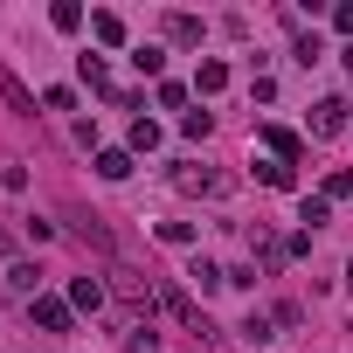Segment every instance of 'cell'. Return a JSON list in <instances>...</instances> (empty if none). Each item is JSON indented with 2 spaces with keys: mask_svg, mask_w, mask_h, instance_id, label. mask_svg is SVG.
<instances>
[{
  "mask_svg": "<svg viewBox=\"0 0 353 353\" xmlns=\"http://www.w3.org/2000/svg\"><path fill=\"white\" fill-rule=\"evenodd\" d=\"M166 35H173V42H201V21H194V14H166Z\"/></svg>",
  "mask_w": 353,
  "mask_h": 353,
  "instance_id": "d6986e66",
  "label": "cell"
},
{
  "mask_svg": "<svg viewBox=\"0 0 353 353\" xmlns=\"http://www.w3.org/2000/svg\"><path fill=\"white\" fill-rule=\"evenodd\" d=\"M152 145H159V125L139 111V118H132V132H125V152H152Z\"/></svg>",
  "mask_w": 353,
  "mask_h": 353,
  "instance_id": "9c48e42d",
  "label": "cell"
},
{
  "mask_svg": "<svg viewBox=\"0 0 353 353\" xmlns=\"http://www.w3.org/2000/svg\"><path fill=\"white\" fill-rule=\"evenodd\" d=\"M132 70H139V77H159V70H166V56H159L152 42H139V49H132Z\"/></svg>",
  "mask_w": 353,
  "mask_h": 353,
  "instance_id": "2e32d148",
  "label": "cell"
},
{
  "mask_svg": "<svg viewBox=\"0 0 353 353\" xmlns=\"http://www.w3.org/2000/svg\"><path fill=\"white\" fill-rule=\"evenodd\" d=\"M298 222H305V236H312V229H325V222H332V201H325V194H312V201L298 208Z\"/></svg>",
  "mask_w": 353,
  "mask_h": 353,
  "instance_id": "5bb4252c",
  "label": "cell"
},
{
  "mask_svg": "<svg viewBox=\"0 0 353 353\" xmlns=\"http://www.w3.org/2000/svg\"><path fill=\"white\" fill-rule=\"evenodd\" d=\"M125 353H159V339H152V332H145V325H139V332H132V339H125Z\"/></svg>",
  "mask_w": 353,
  "mask_h": 353,
  "instance_id": "d4e9b609",
  "label": "cell"
},
{
  "mask_svg": "<svg viewBox=\"0 0 353 353\" xmlns=\"http://www.w3.org/2000/svg\"><path fill=\"white\" fill-rule=\"evenodd\" d=\"M159 243H194V222H159Z\"/></svg>",
  "mask_w": 353,
  "mask_h": 353,
  "instance_id": "7402d4cb",
  "label": "cell"
},
{
  "mask_svg": "<svg viewBox=\"0 0 353 353\" xmlns=\"http://www.w3.org/2000/svg\"><path fill=\"white\" fill-rule=\"evenodd\" d=\"M97 173H104V181H125V173H132V152H125V145H104V152H97Z\"/></svg>",
  "mask_w": 353,
  "mask_h": 353,
  "instance_id": "8fae6325",
  "label": "cell"
},
{
  "mask_svg": "<svg viewBox=\"0 0 353 353\" xmlns=\"http://www.w3.org/2000/svg\"><path fill=\"white\" fill-rule=\"evenodd\" d=\"M256 181H263V188H291V166H284V159H256Z\"/></svg>",
  "mask_w": 353,
  "mask_h": 353,
  "instance_id": "ac0fdd59",
  "label": "cell"
},
{
  "mask_svg": "<svg viewBox=\"0 0 353 353\" xmlns=\"http://www.w3.org/2000/svg\"><path fill=\"white\" fill-rule=\"evenodd\" d=\"M263 145H270V152H277L284 166H291V159L305 152V145H298V132H284V125H263Z\"/></svg>",
  "mask_w": 353,
  "mask_h": 353,
  "instance_id": "30bf717a",
  "label": "cell"
},
{
  "mask_svg": "<svg viewBox=\"0 0 353 353\" xmlns=\"http://www.w3.org/2000/svg\"><path fill=\"white\" fill-rule=\"evenodd\" d=\"M346 277H353V256H346Z\"/></svg>",
  "mask_w": 353,
  "mask_h": 353,
  "instance_id": "83f0119b",
  "label": "cell"
},
{
  "mask_svg": "<svg viewBox=\"0 0 353 353\" xmlns=\"http://www.w3.org/2000/svg\"><path fill=\"white\" fill-rule=\"evenodd\" d=\"M70 312H104V284L97 277H70Z\"/></svg>",
  "mask_w": 353,
  "mask_h": 353,
  "instance_id": "8992f818",
  "label": "cell"
},
{
  "mask_svg": "<svg viewBox=\"0 0 353 353\" xmlns=\"http://www.w3.org/2000/svg\"><path fill=\"white\" fill-rule=\"evenodd\" d=\"M312 132H319V139H339V132H346V97H319V104H312Z\"/></svg>",
  "mask_w": 353,
  "mask_h": 353,
  "instance_id": "3957f363",
  "label": "cell"
},
{
  "mask_svg": "<svg viewBox=\"0 0 353 353\" xmlns=\"http://www.w3.org/2000/svg\"><path fill=\"white\" fill-rule=\"evenodd\" d=\"M173 188H181V194H229L236 181H229V173H215V166H181V173H173Z\"/></svg>",
  "mask_w": 353,
  "mask_h": 353,
  "instance_id": "7a4b0ae2",
  "label": "cell"
},
{
  "mask_svg": "<svg viewBox=\"0 0 353 353\" xmlns=\"http://www.w3.org/2000/svg\"><path fill=\"white\" fill-rule=\"evenodd\" d=\"M0 97H8V104H14L21 118H35V97H28V83H21L14 70H0Z\"/></svg>",
  "mask_w": 353,
  "mask_h": 353,
  "instance_id": "ba28073f",
  "label": "cell"
},
{
  "mask_svg": "<svg viewBox=\"0 0 353 353\" xmlns=\"http://www.w3.org/2000/svg\"><path fill=\"white\" fill-rule=\"evenodd\" d=\"M208 125H215L208 111H188V118H181V132H188V139H208Z\"/></svg>",
  "mask_w": 353,
  "mask_h": 353,
  "instance_id": "cb8c5ba5",
  "label": "cell"
},
{
  "mask_svg": "<svg viewBox=\"0 0 353 353\" xmlns=\"http://www.w3.org/2000/svg\"><path fill=\"white\" fill-rule=\"evenodd\" d=\"M339 63H346V70H353V42H346V49H339Z\"/></svg>",
  "mask_w": 353,
  "mask_h": 353,
  "instance_id": "4316f807",
  "label": "cell"
},
{
  "mask_svg": "<svg viewBox=\"0 0 353 353\" xmlns=\"http://www.w3.org/2000/svg\"><path fill=\"white\" fill-rule=\"evenodd\" d=\"M77 70H83V83H90V90H111V70H104V56H77Z\"/></svg>",
  "mask_w": 353,
  "mask_h": 353,
  "instance_id": "e0dca14e",
  "label": "cell"
},
{
  "mask_svg": "<svg viewBox=\"0 0 353 353\" xmlns=\"http://www.w3.org/2000/svg\"><path fill=\"white\" fill-rule=\"evenodd\" d=\"M35 284H42V277H35V263H8V291H21V298L35 305V298H42Z\"/></svg>",
  "mask_w": 353,
  "mask_h": 353,
  "instance_id": "7c38bea8",
  "label": "cell"
},
{
  "mask_svg": "<svg viewBox=\"0 0 353 353\" xmlns=\"http://www.w3.org/2000/svg\"><path fill=\"white\" fill-rule=\"evenodd\" d=\"M332 28H339V35H353V0H339V8H332Z\"/></svg>",
  "mask_w": 353,
  "mask_h": 353,
  "instance_id": "484cf974",
  "label": "cell"
},
{
  "mask_svg": "<svg viewBox=\"0 0 353 353\" xmlns=\"http://www.w3.org/2000/svg\"><path fill=\"white\" fill-rule=\"evenodd\" d=\"M28 312H35V325H42V332H70V298H35Z\"/></svg>",
  "mask_w": 353,
  "mask_h": 353,
  "instance_id": "277c9868",
  "label": "cell"
},
{
  "mask_svg": "<svg viewBox=\"0 0 353 353\" xmlns=\"http://www.w3.org/2000/svg\"><path fill=\"white\" fill-rule=\"evenodd\" d=\"M188 284L215 291V284H229V270H222V263H208V256H194V263H188Z\"/></svg>",
  "mask_w": 353,
  "mask_h": 353,
  "instance_id": "4fadbf2b",
  "label": "cell"
},
{
  "mask_svg": "<svg viewBox=\"0 0 353 353\" xmlns=\"http://www.w3.org/2000/svg\"><path fill=\"white\" fill-rule=\"evenodd\" d=\"M291 56H298V63H305V70H312V63H319V56H325V42H319V35H298V49H291Z\"/></svg>",
  "mask_w": 353,
  "mask_h": 353,
  "instance_id": "44dd1931",
  "label": "cell"
},
{
  "mask_svg": "<svg viewBox=\"0 0 353 353\" xmlns=\"http://www.w3.org/2000/svg\"><path fill=\"white\" fill-rule=\"evenodd\" d=\"M49 21H56L63 35H77V28H83V8H77V0H56V8H49Z\"/></svg>",
  "mask_w": 353,
  "mask_h": 353,
  "instance_id": "9a60e30c",
  "label": "cell"
},
{
  "mask_svg": "<svg viewBox=\"0 0 353 353\" xmlns=\"http://www.w3.org/2000/svg\"><path fill=\"white\" fill-rule=\"evenodd\" d=\"M42 104H49V111H70V104H77V90H70V83H56V90H42Z\"/></svg>",
  "mask_w": 353,
  "mask_h": 353,
  "instance_id": "603a6c76",
  "label": "cell"
},
{
  "mask_svg": "<svg viewBox=\"0 0 353 353\" xmlns=\"http://www.w3.org/2000/svg\"><path fill=\"white\" fill-rule=\"evenodd\" d=\"M346 194H353V166H332L325 173V201H346Z\"/></svg>",
  "mask_w": 353,
  "mask_h": 353,
  "instance_id": "ffe728a7",
  "label": "cell"
},
{
  "mask_svg": "<svg viewBox=\"0 0 353 353\" xmlns=\"http://www.w3.org/2000/svg\"><path fill=\"white\" fill-rule=\"evenodd\" d=\"M90 35H97L104 49H125V42H132V35H125V14H111V8H104V14H90Z\"/></svg>",
  "mask_w": 353,
  "mask_h": 353,
  "instance_id": "5b68a950",
  "label": "cell"
},
{
  "mask_svg": "<svg viewBox=\"0 0 353 353\" xmlns=\"http://www.w3.org/2000/svg\"><path fill=\"white\" fill-rule=\"evenodd\" d=\"M215 90H229V63H215V56H208V63L194 70V97H215Z\"/></svg>",
  "mask_w": 353,
  "mask_h": 353,
  "instance_id": "52a82bcc",
  "label": "cell"
},
{
  "mask_svg": "<svg viewBox=\"0 0 353 353\" xmlns=\"http://www.w3.org/2000/svg\"><path fill=\"white\" fill-rule=\"evenodd\" d=\"M159 312H173V319H181V325H188L194 339H215V325H208V312H201V305H194V298H188L181 284H159Z\"/></svg>",
  "mask_w": 353,
  "mask_h": 353,
  "instance_id": "6da1fadb",
  "label": "cell"
}]
</instances>
